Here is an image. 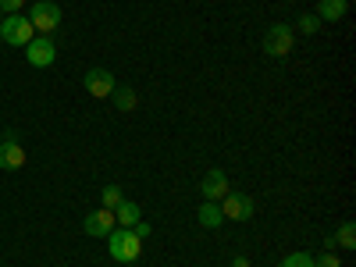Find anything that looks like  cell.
I'll return each instance as SVG.
<instances>
[{
	"label": "cell",
	"mask_w": 356,
	"mask_h": 267,
	"mask_svg": "<svg viewBox=\"0 0 356 267\" xmlns=\"http://www.w3.org/2000/svg\"><path fill=\"white\" fill-rule=\"evenodd\" d=\"M107 253L118 260V264H136L139 253H143V239L132 232V228H114L107 235Z\"/></svg>",
	"instance_id": "6da1fadb"
},
{
	"label": "cell",
	"mask_w": 356,
	"mask_h": 267,
	"mask_svg": "<svg viewBox=\"0 0 356 267\" xmlns=\"http://www.w3.org/2000/svg\"><path fill=\"white\" fill-rule=\"evenodd\" d=\"M33 36H36V29H33V22H29L25 15H4V22H0V40H4L8 47L22 50Z\"/></svg>",
	"instance_id": "7a4b0ae2"
},
{
	"label": "cell",
	"mask_w": 356,
	"mask_h": 267,
	"mask_svg": "<svg viewBox=\"0 0 356 267\" xmlns=\"http://www.w3.org/2000/svg\"><path fill=\"white\" fill-rule=\"evenodd\" d=\"M29 22H33V29H36V36H50L57 25H61V8L54 4V0H36L33 8H29V15H25Z\"/></svg>",
	"instance_id": "3957f363"
},
{
	"label": "cell",
	"mask_w": 356,
	"mask_h": 267,
	"mask_svg": "<svg viewBox=\"0 0 356 267\" xmlns=\"http://www.w3.org/2000/svg\"><path fill=\"white\" fill-rule=\"evenodd\" d=\"M292 43H296V33H292V25H285V22H275L264 33V54L267 57H289Z\"/></svg>",
	"instance_id": "277c9868"
},
{
	"label": "cell",
	"mask_w": 356,
	"mask_h": 267,
	"mask_svg": "<svg viewBox=\"0 0 356 267\" xmlns=\"http://www.w3.org/2000/svg\"><path fill=\"white\" fill-rule=\"evenodd\" d=\"M22 50H25V61L33 65V68H50L57 61V47H54L50 36H33Z\"/></svg>",
	"instance_id": "5b68a950"
},
{
	"label": "cell",
	"mask_w": 356,
	"mask_h": 267,
	"mask_svg": "<svg viewBox=\"0 0 356 267\" xmlns=\"http://www.w3.org/2000/svg\"><path fill=\"white\" fill-rule=\"evenodd\" d=\"M218 207H221L225 221H250V218H253V211H257L253 200H250L246 193H225Z\"/></svg>",
	"instance_id": "8992f818"
},
{
	"label": "cell",
	"mask_w": 356,
	"mask_h": 267,
	"mask_svg": "<svg viewBox=\"0 0 356 267\" xmlns=\"http://www.w3.org/2000/svg\"><path fill=\"white\" fill-rule=\"evenodd\" d=\"M82 86H86V93L89 97H97V100H107L111 93H114V75L107 72V68H89L86 75H82Z\"/></svg>",
	"instance_id": "52a82bcc"
},
{
	"label": "cell",
	"mask_w": 356,
	"mask_h": 267,
	"mask_svg": "<svg viewBox=\"0 0 356 267\" xmlns=\"http://www.w3.org/2000/svg\"><path fill=\"white\" fill-rule=\"evenodd\" d=\"M22 164H25L22 143L15 139V132H4V139H0V168L4 171H22Z\"/></svg>",
	"instance_id": "ba28073f"
},
{
	"label": "cell",
	"mask_w": 356,
	"mask_h": 267,
	"mask_svg": "<svg viewBox=\"0 0 356 267\" xmlns=\"http://www.w3.org/2000/svg\"><path fill=\"white\" fill-rule=\"evenodd\" d=\"M82 228H86V235H93V239H107V235H111V232L118 228V225H114V211H107V207H100V211L86 214Z\"/></svg>",
	"instance_id": "9c48e42d"
},
{
	"label": "cell",
	"mask_w": 356,
	"mask_h": 267,
	"mask_svg": "<svg viewBox=\"0 0 356 267\" xmlns=\"http://www.w3.org/2000/svg\"><path fill=\"white\" fill-rule=\"evenodd\" d=\"M200 193H203V200L221 203V196L228 193V175L221 168H211V171L203 175V182H200Z\"/></svg>",
	"instance_id": "30bf717a"
},
{
	"label": "cell",
	"mask_w": 356,
	"mask_h": 267,
	"mask_svg": "<svg viewBox=\"0 0 356 267\" xmlns=\"http://www.w3.org/2000/svg\"><path fill=\"white\" fill-rule=\"evenodd\" d=\"M136 221H143L139 203H132V200H122V203L114 207V225H118V228H132Z\"/></svg>",
	"instance_id": "8fae6325"
},
{
	"label": "cell",
	"mask_w": 356,
	"mask_h": 267,
	"mask_svg": "<svg viewBox=\"0 0 356 267\" xmlns=\"http://www.w3.org/2000/svg\"><path fill=\"white\" fill-rule=\"evenodd\" d=\"M346 11H349V0H321L314 15H317L321 22H342Z\"/></svg>",
	"instance_id": "7c38bea8"
},
{
	"label": "cell",
	"mask_w": 356,
	"mask_h": 267,
	"mask_svg": "<svg viewBox=\"0 0 356 267\" xmlns=\"http://www.w3.org/2000/svg\"><path fill=\"white\" fill-rule=\"evenodd\" d=\"M196 221H200L203 228H221L225 214H221V207H218V203L203 200V203H200V211H196Z\"/></svg>",
	"instance_id": "4fadbf2b"
},
{
	"label": "cell",
	"mask_w": 356,
	"mask_h": 267,
	"mask_svg": "<svg viewBox=\"0 0 356 267\" xmlns=\"http://www.w3.org/2000/svg\"><path fill=\"white\" fill-rule=\"evenodd\" d=\"M111 100H114V107H118V111H125V114L139 107V97H136V89H132V86H114Z\"/></svg>",
	"instance_id": "5bb4252c"
},
{
	"label": "cell",
	"mask_w": 356,
	"mask_h": 267,
	"mask_svg": "<svg viewBox=\"0 0 356 267\" xmlns=\"http://www.w3.org/2000/svg\"><path fill=\"white\" fill-rule=\"evenodd\" d=\"M332 239H335V246H339V250H356V225H353V221L339 225V232L332 235Z\"/></svg>",
	"instance_id": "9a60e30c"
},
{
	"label": "cell",
	"mask_w": 356,
	"mask_h": 267,
	"mask_svg": "<svg viewBox=\"0 0 356 267\" xmlns=\"http://www.w3.org/2000/svg\"><path fill=\"white\" fill-rule=\"evenodd\" d=\"M296 22H300V33H303V36H314V33H321V25H324V22L314 15V11H303V15L296 18Z\"/></svg>",
	"instance_id": "2e32d148"
},
{
	"label": "cell",
	"mask_w": 356,
	"mask_h": 267,
	"mask_svg": "<svg viewBox=\"0 0 356 267\" xmlns=\"http://www.w3.org/2000/svg\"><path fill=\"white\" fill-rule=\"evenodd\" d=\"M100 200H104V207H107V211H114V207H118V203H122V200H125V193H122V189H118V186H104V193H100Z\"/></svg>",
	"instance_id": "e0dca14e"
},
{
	"label": "cell",
	"mask_w": 356,
	"mask_h": 267,
	"mask_svg": "<svg viewBox=\"0 0 356 267\" xmlns=\"http://www.w3.org/2000/svg\"><path fill=\"white\" fill-rule=\"evenodd\" d=\"M282 267H314V257H310L307 250H300V253H289V257L282 260Z\"/></svg>",
	"instance_id": "ac0fdd59"
},
{
	"label": "cell",
	"mask_w": 356,
	"mask_h": 267,
	"mask_svg": "<svg viewBox=\"0 0 356 267\" xmlns=\"http://www.w3.org/2000/svg\"><path fill=\"white\" fill-rule=\"evenodd\" d=\"M314 267H342V260H339V253H328V250H324L321 257H314Z\"/></svg>",
	"instance_id": "d6986e66"
},
{
	"label": "cell",
	"mask_w": 356,
	"mask_h": 267,
	"mask_svg": "<svg viewBox=\"0 0 356 267\" xmlns=\"http://www.w3.org/2000/svg\"><path fill=\"white\" fill-rule=\"evenodd\" d=\"M22 4L25 0H0V11L4 15H22Z\"/></svg>",
	"instance_id": "ffe728a7"
},
{
	"label": "cell",
	"mask_w": 356,
	"mask_h": 267,
	"mask_svg": "<svg viewBox=\"0 0 356 267\" xmlns=\"http://www.w3.org/2000/svg\"><path fill=\"white\" fill-rule=\"evenodd\" d=\"M132 232L139 235V239H150V232H154V228L146 225V221H136V225H132Z\"/></svg>",
	"instance_id": "44dd1931"
},
{
	"label": "cell",
	"mask_w": 356,
	"mask_h": 267,
	"mask_svg": "<svg viewBox=\"0 0 356 267\" xmlns=\"http://www.w3.org/2000/svg\"><path fill=\"white\" fill-rule=\"evenodd\" d=\"M232 267H250V257H235V260H232Z\"/></svg>",
	"instance_id": "7402d4cb"
},
{
	"label": "cell",
	"mask_w": 356,
	"mask_h": 267,
	"mask_svg": "<svg viewBox=\"0 0 356 267\" xmlns=\"http://www.w3.org/2000/svg\"><path fill=\"white\" fill-rule=\"evenodd\" d=\"M0 22H4V11H0Z\"/></svg>",
	"instance_id": "603a6c76"
}]
</instances>
